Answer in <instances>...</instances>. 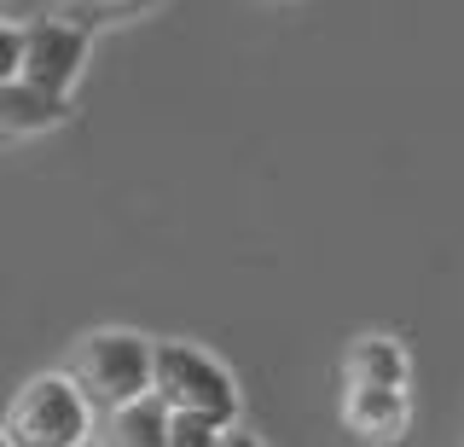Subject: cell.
<instances>
[{"mask_svg":"<svg viewBox=\"0 0 464 447\" xmlns=\"http://www.w3.org/2000/svg\"><path fill=\"white\" fill-rule=\"evenodd\" d=\"M151 360H157V343L140 337L128 326H105V331H87L70 355V378L87 395L93 413H116L128 401L151 395Z\"/></svg>","mask_w":464,"mask_h":447,"instance_id":"6da1fadb","label":"cell"},{"mask_svg":"<svg viewBox=\"0 0 464 447\" xmlns=\"http://www.w3.org/2000/svg\"><path fill=\"white\" fill-rule=\"evenodd\" d=\"M157 0H76L70 6V18H82L87 30L93 24H122V18H140V12H151Z\"/></svg>","mask_w":464,"mask_h":447,"instance_id":"9c48e42d","label":"cell"},{"mask_svg":"<svg viewBox=\"0 0 464 447\" xmlns=\"http://www.w3.org/2000/svg\"><path fill=\"white\" fill-rule=\"evenodd\" d=\"M151 395L163 401L169 413L209 418V424H221V430H232V424H238V413H244L238 378H232L209 349H198V343H157Z\"/></svg>","mask_w":464,"mask_h":447,"instance_id":"7a4b0ae2","label":"cell"},{"mask_svg":"<svg viewBox=\"0 0 464 447\" xmlns=\"http://www.w3.org/2000/svg\"><path fill=\"white\" fill-rule=\"evenodd\" d=\"M169 407L157 395H140L128 407L105 413V442L99 447H169Z\"/></svg>","mask_w":464,"mask_h":447,"instance_id":"ba28073f","label":"cell"},{"mask_svg":"<svg viewBox=\"0 0 464 447\" xmlns=\"http://www.w3.org/2000/svg\"><path fill=\"white\" fill-rule=\"evenodd\" d=\"M18 70H24V30L18 24H0V88L18 82Z\"/></svg>","mask_w":464,"mask_h":447,"instance_id":"8fae6325","label":"cell"},{"mask_svg":"<svg viewBox=\"0 0 464 447\" xmlns=\"http://www.w3.org/2000/svg\"><path fill=\"white\" fill-rule=\"evenodd\" d=\"M0 430L12 436V447H82L93 436V407L70 372H41L12 395Z\"/></svg>","mask_w":464,"mask_h":447,"instance_id":"3957f363","label":"cell"},{"mask_svg":"<svg viewBox=\"0 0 464 447\" xmlns=\"http://www.w3.org/2000/svg\"><path fill=\"white\" fill-rule=\"evenodd\" d=\"M221 447H267V442H261V436H250V430H238V424H232V430H221Z\"/></svg>","mask_w":464,"mask_h":447,"instance_id":"7c38bea8","label":"cell"},{"mask_svg":"<svg viewBox=\"0 0 464 447\" xmlns=\"http://www.w3.org/2000/svg\"><path fill=\"white\" fill-rule=\"evenodd\" d=\"M82 447H99V442H82Z\"/></svg>","mask_w":464,"mask_h":447,"instance_id":"5bb4252c","label":"cell"},{"mask_svg":"<svg viewBox=\"0 0 464 447\" xmlns=\"http://www.w3.org/2000/svg\"><path fill=\"white\" fill-rule=\"evenodd\" d=\"M0 447H12V436H6V430H0Z\"/></svg>","mask_w":464,"mask_h":447,"instance_id":"4fadbf2b","label":"cell"},{"mask_svg":"<svg viewBox=\"0 0 464 447\" xmlns=\"http://www.w3.org/2000/svg\"><path fill=\"white\" fill-rule=\"evenodd\" d=\"M343 424L354 430L360 442H401L406 424H412V401H406V389H372V384H348L343 395Z\"/></svg>","mask_w":464,"mask_h":447,"instance_id":"5b68a950","label":"cell"},{"mask_svg":"<svg viewBox=\"0 0 464 447\" xmlns=\"http://www.w3.org/2000/svg\"><path fill=\"white\" fill-rule=\"evenodd\" d=\"M412 378V360L395 337H360L343 355V384H372V389H406Z\"/></svg>","mask_w":464,"mask_h":447,"instance_id":"52a82bcc","label":"cell"},{"mask_svg":"<svg viewBox=\"0 0 464 447\" xmlns=\"http://www.w3.org/2000/svg\"><path fill=\"white\" fill-rule=\"evenodd\" d=\"M64 117H70V99L35 88V82H24V76L0 88V140L53 134V128H64Z\"/></svg>","mask_w":464,"mask_h":447,"instance_id":"8992f818","label":"cell"},{"mask_svg":"<svg viewBox=\"0 0 464 447\" xmlns=\"http://www.w3.org/2000/svg\"><path fill=\"white\" fill-rule=\"evenodd\" d=\"M18 30H24V70L18 76L58 93V99H70V88L87 70V53H93V30L82 18H70V12H41V18L18 24Z\"/></svg>","mask_w":464,"mask_h":447,"instance_id":"277c9868","label":"cell"},{"mask_svg":"<svg viewBox=\"0 0 464 447\" xmlns=\"http://www.w3.org/2000/svg\"><path fill=\"white\" fill-rule=\"evenodd\" d=\"M169 447H221V424L192 418V413H174L169 418Z\"/></svg>","mask_w":464,"mask_h":447,"instance_id":"30bf717a","label":"cell"}]
</instances>
